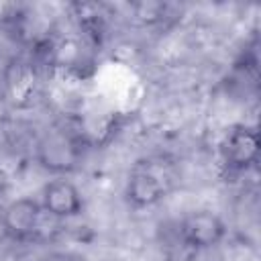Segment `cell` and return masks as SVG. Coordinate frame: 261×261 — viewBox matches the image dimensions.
I'll list each match as a JSON object with an SVG mask.
<instances>
[{
	"mask_svg": "<svg viewBox=\"0 0 261 261\" xmlns=\"http://www.w3.org/2000/svg\"><path fill=\"white\" fill-rule=\"evenodd\" d=\"M177 163L163 153L141 157L133 163L124 181V200L135 210L161 204L177 186Z\"/></svg>",
	"mask_w": 261,
	"mask_h": 261,
	"instance_id": "obj_1",
	"label": "cell"
},
{
	"mask_svg": "<svg viewBox=\"0 0 261 261\" xmlns=\"http://www.w3.org/2000/svg\"><path fill=\"white\" fill-rule=\"evenodd\" d=\"M84 149L86 145L73 126H51L39 137L35 159L53 177L69 175L80 167Z\"/></svg>",
	"mask_w": 261,
	"mask_h": 261,
	"instance_id": "obj_2",
	"label": "cell"
},
{
	"mask_svg": "<svg viewBox=\"0 0 261 261\" xmlns=\"http://www.w3.org/2000/svg\"><path fill=\"white\" fill-rule=\"evenodd\" d=\"M55 222L39 204L37 198L20 196L10 200L0 210V228L4 237H8L14 243H37L45 241L51 230H47V224Z\"/></svg>",
	"mask_w": 261,
	"mask_h": 261,
	"instance_id": "obj_3",
	"label": "cell"
},
{
	"mask_svg": "<svg viewBox=\"0 0 261 261\" xmlns=\"http://www.w3.org/2000/svg\"><path fill=\"white\" fill-rule=\"evenodd\" d=\"M261 153L259 130L253 124H230L218 141V159L226 175H243L257 167Z\"/></svg>",
	"mask_w": 261,
	"mask_h": 261,
	"instance_id": "obj_4",
	"label": "cell"
},
{
	"mask_svg": "<svg viewBox=\"0 0 261 261\" xmlns=\"http://www.w3.org/2000/svg\"><path fill=\"white\" fill-rule=\"evenodd\" d=\"M228 234V226L224 218L208 208H198L188 212L175 228V237L184 249L192 253L208 251L218 247Z\"/></svg>",
	"mask_w": 261,
	"mask_h": 261,
	"instance_id": "obj_5",
	"label": "cell"
},
{
	"mask_svg": "<svg viewBox=\"0 0 261 261\" xmlns=\"http://www.w3.org/2000/svg\"><path fill=\"white\" fill-rule=\"evenodd\" d=\"M39 204L51 218H55L59 222L80 218L86 210L82 190L67 175L47 179L41 188Z\"/></svg>",
	"mask_w": 261,
	"mask_h": 261,
	"instance_id": "obj_6",
	"label": "cell"
},
{
	"mask_svg": "<svg viewBox=\"0 0 261 261\" xmlns=\"http://www.w3.org/2000/svg\"><path fill=\"white\" fill-rule=\"evenodd\" d=\"M41 86V73L35 61L24 57H14L4 69V90L12 104H29Z\"/></svg>",
	"mask_w": 261,
	"mask_h": 261,
	"instance_id": "obj_7",
	"label": "cell"
},
{
	"mask_svg": "<svg viewBox=\"0 0 261 261\" xmlns=\"http://www.w3.org/2000/svg\"><path fill=\"white\" fill-rule=\"evenodd\" d=\"M41 261H86L80 253H71V251H55L49 253L47 257H43Z\"/></svg>",
	"mask_w": 261,
	"mask_h": 261,
	"instance_id": "obj_8",
	"label": "cell"
}]
</instances>
